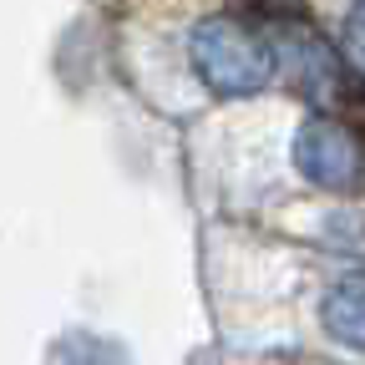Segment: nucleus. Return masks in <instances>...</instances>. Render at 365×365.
<instances>
[{"label": "nucleus", "mask_w": 365, "mask_h": 365, "mask_svg": "<svg viewBox=\"0 0 365 365\" xmlns=\"http://www.w3.org/2000/svg\"><path fill=\"white\" fill-rule=\"evenodd\" d=\"M188 61L198 71V81L218 97H249L274 76V56L269 46L234 16H208L193 26L188 36Z\"/></svg>", "instance_id": "nucleus-1"}, {"label": "nucleus", "mask_w": 365, "mask_h": 365, "mask_svg": "<svg viewBox=\"0 0 365 365\" xmlns=\"http://www.w3.org/2000/svg\"><path fill=\"white\" fill-rule=\"evenodd\" d=\"M294 168L314 182V188H350L360 173V148L355 137L330 122V117H309L294 132Z\"/></svg>", "instance_id": "nucleus-2"}, {"label": "nucleus", "mask_w": 365, "mask_h": 365, "mask_svg": "<svg viewBox=\"0 0 365 365\" xmlns=\"http://www.w3.org/2000/svg\"><path fill=\"white\" fill-rule=\"evenodd\" d=\"M319 319H325V330L340 345L365 350V269H355V274L330 284L325 304H319Z\"/></svg>", "instance_id": "nucleus-3"}, {"label": "nucleus", "mask_w": 365, "mask_h": 365, "mask_svg": "<svg viewBox=\"0 0 365 365\" xmlns=\"http://www.w3.org/2000/svg\"><path fill=\"white\" fill-rule=\"evenodd\" d=\"M345 51H350V61L365 71V0H355V11H350V21H345Z\"/></svg>", "instance_id": "nucleus-4"}]
</instances>
